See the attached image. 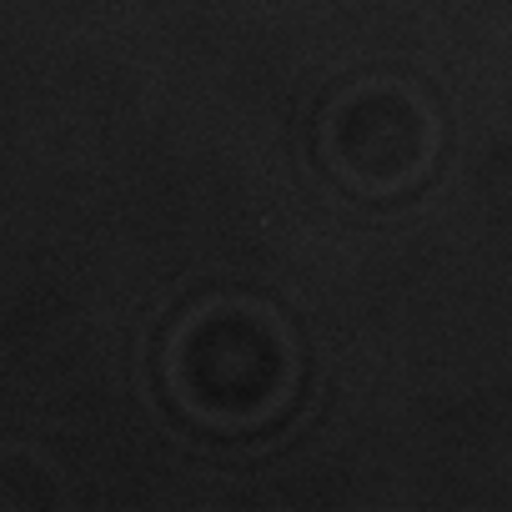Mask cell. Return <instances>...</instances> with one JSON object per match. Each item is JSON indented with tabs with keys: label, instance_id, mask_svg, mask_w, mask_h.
I'll list each match as a JSON object with an SVG mask.
<instances>
[{
	"label": "cell",
	"instance_id": "6da1fadb",
	"mask_svg": "<svg viewBox=\"0 0 512 512\" xmlns=\"http://www.w3.org/2000/svg\"><path fill=\"white\" fill-rule=\"evenodd\" d=\"M292 377V342L262 307H206L171 347V382L181 402L221 427H241L282 407Z\"/></svg>",
	"mask_w": 512,
	"mask_h": 512
},
{
	"label": "cell",
	"instance_id": "7a4b0ae2",
	"mask_svg": "<svg viewBox=\"0 0 512 512\" xmlns=\"http://www.w3.org/2000/svg\"><path fill=\"white\" fill-rule=\"evenodd\" d=\"M402 126H407V111H402L392 96L362 91V96L342 101L337 116H332V131H327L332 161H337L352 181L382 186V181L402 166V156L412 151V141L402 136Z\"/></svg>",
	"mask_w": 512,
	"mask_h": 512
}]
</instances>
